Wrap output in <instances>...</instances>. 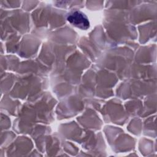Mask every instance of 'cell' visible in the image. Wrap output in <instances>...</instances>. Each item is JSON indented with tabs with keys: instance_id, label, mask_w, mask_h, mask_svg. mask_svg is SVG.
I'll return each mask as SVG.
<instances>
[{
	"instance_id": "obj_1",
	"label": "cell",
	"mask_w": 157,
	"mask_h": 157,
	"mask_svg": "<svg viewBox=\"0 0 157 157\" xmlns=\"http://www.w3.org/2000/svg\"><path fill=\"white\" fill-rule=\"evenodd\" d=\"M67 21L73 25L82 29H86L90 26V22L88 18L80 12L76 11L69 15Z\"/></svg>"
}]
</instances>
